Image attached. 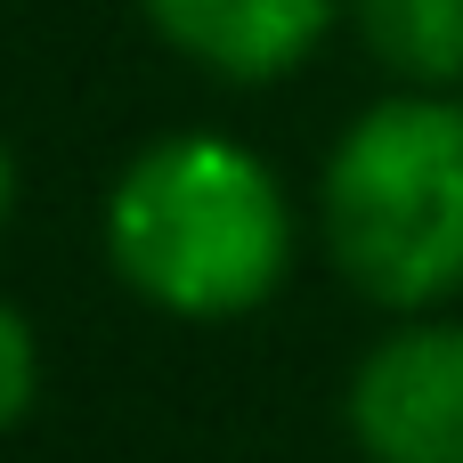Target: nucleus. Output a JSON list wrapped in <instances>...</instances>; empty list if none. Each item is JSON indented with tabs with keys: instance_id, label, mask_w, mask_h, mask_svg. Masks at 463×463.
Here are the masks:
<instances>
[{
	"instance_id": "f257e3e1",
	"label": "nucleus",
	"mask_w": 463,
	"mask_h": 463,
	"mask_svg": "<svg viewBox=\"0 0 463 463\" xmlns=\"http://www.w3.org/2000/svg\"><path fill=\"white\" fill-rule=\"evenodd\" d=\"M293 195L228 130L146 138L106 195V260L171 317H244L293 269Z\"/></svg>"
},
{
	"instance_id": "f03ea898",
	"label": "nucleus",
	"mask_w": 463,
	"mask_h": 463,
	"mask_svg": "<svg viewBox=\"0 0 463 463\" xmlns=\"http://www.w3.org/2000/svg\"><path fill=\"white\" fill-rule=\"evenodd\" d=\"M326 252L334 269L423 317L463 285V90H391L326 155Z\"/></svg>"
},
{
	"instance_id": "7ed1b4c3",
	"label": "nucleus",
	"mask_w": 463,
	"mask_h": 463,
	"mask_svg": "<svg viewBox=\"0 0 463 463\" xmlns=\"http://www.w3.org/2000/svg\"><path fill=\"white\" fill-rule=\"evenodd\" d=\"M342 415L366 463H463V317H399L350 366Z\"/></svg>"
},
{
	"instance_id": "20e7f679",
	"label": "nucleus",
	"mask_w": 463,
	"mask_h": 463,
	"mask_svg": "<svg viewBox=\"0 0 463 463\" xmlns=\"http://www.w3.org/2000/svg\"><path fill=\"white\" fill-rule=\"evenodd\" d=\"M138 8L187 65L244 90H269L293 65H309V49L342 16V0H138Z\"/></svg>"
},
{
	"instance_id": "39448f33",
	"label": "nucleus",
	"mask_w": 463,
	"mask_h": 463,
	"mask_svg": "<svg viewBox=\"0 0 463 463\" xmlns=\"http://www.w3.org/2000/svg\"><path fill=\"white\" fill-rule=\"evenodd\" d=\"M399 90H463V0H342Z\"/></svg>"
},
{
	"instance_id": "423d86ee",
	"label": "nucleus",
	"mask_w": 463,
	"mask_h": 463,
	"mask_svg": "<svg viewBox=\"0 0 463 463\" xmlns=\"http://www.w3.org/2000/svg\"><path fill=\"white\" fill-rule=\"evenodd\" d=\"M33 399H41V334L16 301H0V439L33 415Z\"/></svg>"
},
{
	"instance_id": "0eeeda50",
	"label": "nucleus",
	"mask_w": 463,
	"mask_h": 463,
	"mask_svg": "<svg viewBox=\"0 0 463 463\" xmlns=\"http://www.w3.org/2000/svg\"><path fill=\"white\" fill-rule=\"evenodd\" d=\"M8 220H16V155L0 138V236H8Z\"/></svg>"
}]
</instances>
